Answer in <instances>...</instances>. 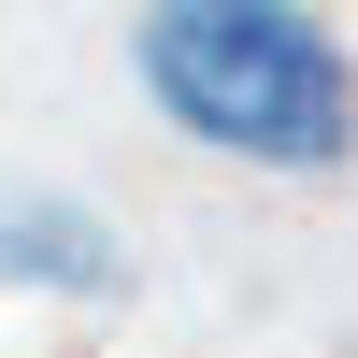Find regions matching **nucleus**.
Instances as JSON below:
<instances>
[{
  "label": "nucleus",
  "instance_id": "nucleus-1",
  "mask_svg": "<svg viewBox=\"0 0 358 358\" xmlns=\"http://www.w3.org/2000/svg\"><path fill=\"white\" fill-rule=\"evenodd\" d=\"M129 72L187 143H215L244 172L358 158V72L301 0H158V15H129Z\"/></svg>",
  "mask_w": 358,
  "mask_h": 358
},
{
  "label": "nucleus",
  "instance_id": "nucleus-2",
  "mask_svg": "<svg viewBox=\"0 0 358 358\" xmlns=\"http://www.w3.org/2000/svg\"><path fill=\"white\" fill-rule=\"evenodd\" d=\"M0 273L43 287V301H115V287H129V244H115L72 187H0Z\"/></svg>",
  "mask_w": 358,
  "mask_h": 358
}]
</instances>
